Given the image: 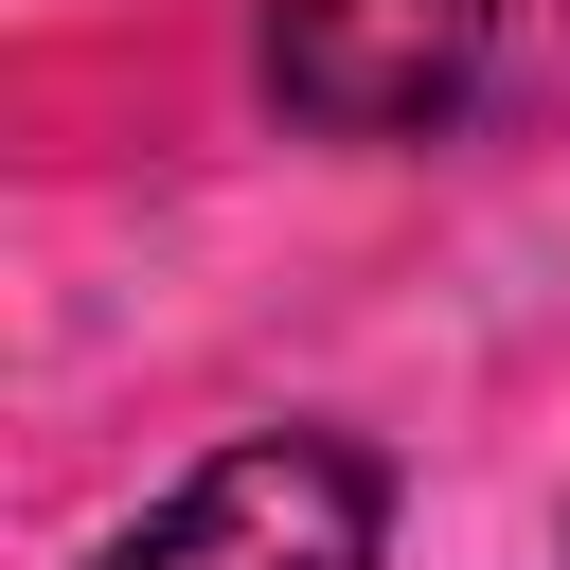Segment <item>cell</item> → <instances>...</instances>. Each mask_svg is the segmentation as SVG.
Segmentation results:
<instances>
[{
	"mask_svg": "<svg viewBox=\"0 0 570 570\" xmlns=\"http://www.w3.org/2000/svg\"><path fill=\"white\" fill-rule=\"evenodd\" d=\"M374 534H392L374 445H338V428H249V445H214L160 517H125L89 570H374Z\"/></svg>",
	"mask_w": 570,
	"mask_h": 570,
	"instance_id": "cell-1",
	"label": "cell"
},
{
	"mask_svg": "<svg viewBox=\"0 0 570 570\" xmlns=\"http://www.w3.org/2000/svg\"><path fill=\"white\" fill-rule=\"evenodd\" d=\"M499 71V0H267V89L321 142H428Z\"/></svg>",
	"mask_w": 570,
	"mask_h": 570,
	"instance_id": "cell-2",
	"label": "cell"
}]
</instances>
